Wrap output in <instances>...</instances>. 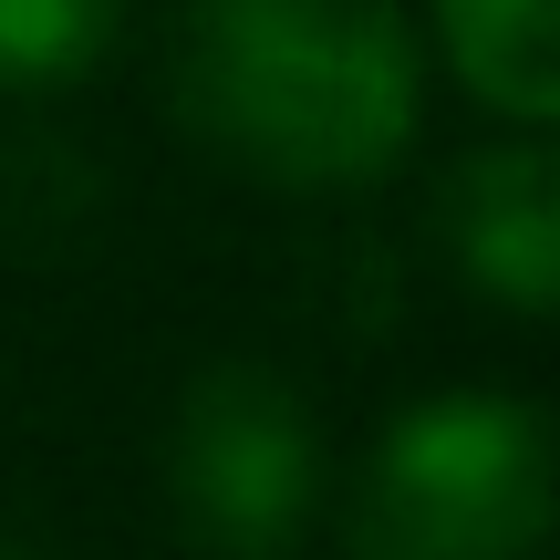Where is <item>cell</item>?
Listing matches in <instances>:
<instances>
[{
    "mask_svg": "<svg viewBox=\"0 0 560 560\" xmlns=\"http://www.w3.org/2000/svg\"><path fill=\"white\" fill-rule=\"evenodd\" d=\"M166 104L229 177L353 198L425 125V42L395 0H177Z\"/></svg>",
    "mask_w": 560,
    "mask_h": 560,
    "instance_id": "cell-1",
    "label": "cell"
},
{
    "mask_svg": "<svg viewBox=\"0 0 560 560\" xmlns=\"http://www.w3.org/2000/svg\"><path fill=\"white\" fill-rule=\"evenodd\" d=\"M125 0H0V94H73L115 62Z\"/></svg>",
    "mask_w": 560,
    "mask_h": 560,
    "instance_id": "cell-6",
    "label": "cell"
},
{
    "mask_svg": "<svg viewBox=\"0 0 560 560\" xmlns=\"http://www.w3.org/2000/svg\"><path fill=\"white\" fill-rule=\"evenodd\" d=\"M446 260L467 291H488L509 322H550L560 312V156L550 136H499L446 177L436 198Z\"/></svg>",
    "mask_w": 560,
    "mask_h": 560,
    "instance_id": "cell-4",
    "label": "cell"
},
{
    "mask_svg": "<svg viewBox=\"0 0 560 560\" xmlns=\"http://www.w3.org/2000/svg\"><path fill=\"white\" fill-rule=\"evenodd\" d=\"M550 520H560L550 416L499 384L405 405L342 488L353 560H540Z\"/></svg>",
    "mask_w": 560,
    "mask_h": 560,
    "instance_id": "cell-2",
    "label": "cell"
},
{
    "mask_svg": "<svg viewBox=\"0 0 560 560\" xmlns=\"http://www.w3.org/2000/svg\"><path fill=\"white\" fill-rule=\"evenodd\" d=\"M166 488L177 520L208 560H280L322 520V425L291 374L270 363H208L177 405V446H166Z\"/></svg>",
    "mask_w": 560,
    "mask_h": 560,
    "instance_id": "cell-3",
    "label": "cell"
},
{
    "mask_svg": "<svg viewBox=\"0 0 560 560\" xmlns=\"http://www.w3.org/2000/svg\"><path fill=\"white\" fill-rule=\"evenodd\" d=\"M436 42H446V73L509 136H540L560 115V21H550V0H436Z\"/></svg>",
    "mask_w": 560,
    "mask_h": 560,
    "instance_id": "cell-5",
    "label": "cell"
},
{
    "mask_svg": "<svg viewBox=\"0 0 560 560\" xmlns=\"http://www.w3.org/2000/svg\"><path fill=\"white\" fill-rule=\"evenodd\" d=\"M0 560H32V550H11V540H0Z\"/></svg>",
    "mask_w": 560,
    "mask_h": 560,
    "instance_id": "cell-7",
    "label": "cell"
}]
</instances>
